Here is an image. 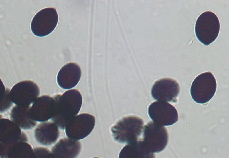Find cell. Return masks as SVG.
Instances as JSON below:
<instances>
[{"mask_svg": "<svg viewBox=\"0 0 229 158\" xmlns=\"http://www.w3.org/2000/svg\"><path fill=\"white\" fill-rule=\"evenodd\" d=\"M143 120L139 117H125L111 128L114 139L122 143L129 144L138 141L143 129Z\"/></svg>", "mask_w": 229, "mask_h": 158, "instance_id": "cell-1", "label": "cell"}, {"mask_svg": "<svg viewBox=\"0 0 229 158\" xmlns=\"http://www.w3.org/2000/svg\"><path fill=\"white\" fill-rule=\"evenodd\" d=\"M220 24L216 15L211 11L201 13L196 21L195 32L198 40L205 46L213 42L219 34Z\"/></svg>", "mask_w": 229, "mask_h": 158, "instance_id": "cell-2", "label": "cell"}, {"mask_svg": "<svg viewBox=\"0 0 229 158\" xmlns=\"http://www.w3.org/2000/svg\"><path fill=\"white\" fill-rule=\"evenodd\" d=\"M217 85L216 79L211 72L201 73L196 77L191 84V96L197 103H206L214 96Z\"/></svg>", "mask_w": 229, "mask_h": 158, "instance_id": "cell-3", "label": "cell"}, {"mask_svg": "<svg viewBox=\"0 0 229 158\" xmlns=\"http://www.w3.org/2000/svg\"><path fill=\"white\" fill-rule=\"evenodd\" d=\"M142 142L150 152L159 153L166 147L168 141V134L167 129L153 122H150L145 125L143 130Z\"/></svg>", "mask_w": 229, "mask_h": 158, "instance_id": "cell-4", "label": "cell"}, {"mask_svg": "<svg viewBox=\"0 0 229 158\" xmlns=\"http://www.w3.org/2000/svg\"><path fill=\"white\" fill-rule=\"evenodd\" d=\"M58 21L55 8L47 7L37 13L31 23V29L35 36L43 37L51 33L56 27Z\"/></svg>", "mask_w": 229, "mask_h": 158, "instance_id": "cell-5", "label": "cell"}, {"mask_svg": "<svg viewBox=\"0 0 229 158\" xmlns=\"http://www.w3.org/2000/svg\"><path fill=\"white\" fill-rule=\"evenodd\" d=\"M95 119L92 115L83 113L76 115L67 124L66 133L69 138L76 140L84 139L93 129Z\"/></svg>", "mask_w": 229, "mask_h": 158, "instance_id": "cell-6", "label": "cell"}, {"mask_svg": "<svg viewBox=\"0 0 229 158\" xmlns=\"http://www.w3.org/2000/svg\"><path fill=\"white\" fill-rule=\"evenodd\" d=\"M148 113L154 122L162 126L171 125L178 120L177 109L166 102L159 101L152 103L149 107Z\"/></svg>", "mask_w": 229, "mask_h": 158, "instance_id": "cell-7", "label": "cell"}, {"mask_svg": "<svg viewBox=\"0 0 229 158\" xmlns=\"http://www.w3.org/2000/svg\"><path fill=\"white\" fill-rule=\"evenodd\" d=\"M180 91V87L176 80L171 78H163L156 81L151 90L152 97L157 100L175 102Z\"/></svg>", "mask_w": 229, "mask_h": 158, "instance_id": "cell-8", "label": "cell"}, {"mask_svg": "<svg viewBox=\"0 0 229 158\" xmlns=\"http://www.w3.org/2000/svg\"><path fill=\"white\" fill-rule=\"evenodd\" d=\"M82 97L77 89H72L64 93L60 98L59 108L64 120L67 124L80 111L82 103Z\"/></svg>", "mask_w": 229, "mask_h": 158, "instance_id": "cell-9", "label": "cell"}, {"mask_svg": "<svg viewBox=\"0 0 229 158\" xmlns=\"http://www.w3.org/2000/svg\"><path fill=\"white\" fill-rule=\"evenodd\" d=\"M81 75V70L78 64L73 63H68L59 71L57 77L58 84L64 89L72 88L78 84Z\"/></svg>", "mask_w": 229, "mask_h": 158, "instance_id": "cell-10", "label": "cell"}, {"mask_svg": "<svg viewBox=\"0 0 229 158\" xmlns=\"http://www.w3.org/2000/svg\"><path fill=\"white\" fill-rule=\"evenodd\" d=\"M153 153L148 151L141 140L128 144L121 149L119 155V158H154Z\"/></svg>", "mask_w": 229, "mask_h": 158, "instance_id": "cell-11", "label": "cell"}, {"mask_svg": "<svg viewBox=\"0 0 229 158\" xmlns=\"http://www.w3.org/2000/svg\"><path fill=\"white\" fill-rule=\"evenodd\" d=\"M37 84L31 80H26L20 81L13 86L11 93L13 96L19 99L34 97L39 93V89Z\"/></svg>", "mask_w": 229, "mask_h": 158, "instance_id": "cell-12", "label": "cell"}]
</instances>
